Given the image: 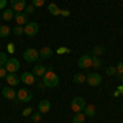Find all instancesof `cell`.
<instances>
[{"instance_id":"28","label":"cell","mask_w":123,"mask_h":123,"mask_svg":"<svg viewBox=\"0 0 123 123\" xmlns=\"http://www.w3.org/2000/svg\"><path fill=\"white\" fill-rule=\"evenodd\" d=\"M64 53H71V49L69 48H64V46H61V48H57V54H64Z\"/></svg>"},{"instance_id":"8","label":"cell","mask_w":123,"mask_h":123,"mask_svg":"<svg viewBox=\"0 0 123 123\" xmlns=\"http://www.w3.org/2000/svg\"><path fill=\"white\" fill-rule=\"evenodd\" d=\"M25 7H26V2L25 0H10V8L13 10L15 13L25 12Z\"/></svg>"},{"instance_id":"33","label":"cell","mask_w":123,"mask_h":123,"mask_svg":"<svg viewBox=\"0 0 123 123\" xmlns=\"http://www.w3.org/2000/svg\"><path fill=\"white\" fill-rule=\"evenodd\" d=\"M7 74H8V72H7V69H5V66H2V67H0V79L7 77Z\"/></svg>"},{"instance_id":"15","label":"cell","mask_w":123,"mask_h":123,"mask_svg":"<svg viewBox=\"0 0 123 123\" xmlns=\"http://www.w3.org/2000/svg\"><path fill=\"white\" fill-rule=\"evenodd\" d=\"M38 53H39V57H41V59H49V57L53 56V49H51L49 46L41 48V49H39Z\"/></svg>"},{"instance_id":"18","label":"cell","mask_w":123,"mask_h":123,"mask_svg":"<svg viewBox=\"0 0 123 123\" xmlns=\"http://www.w3.org/2000/svg\"><path fill=\"white\" fill-rule=\"evenodd\" d=\"M10 35H12V28L7 25H2L0 26V38H8Z\"/></svg>"},{"instance_id":"36","label":"cell","mask_w":123,"mask_h":123,"mask_svg":"<svg viewBox=\"0 0 123 123\" xmlns=\"http://www.w3.org/2000/svg\"><path fill=\"white\" fill-rule=\"evenodd\" d=\"M59 15H61V17H69V15H71V12H69V10H61V13H59Z\"/></svg>"},{"instance_id":"37","label":"cell","mask_w":123,"mask_h":123,"mask_svg":"<svg viewBox=\"0 0 123 123\" xmlns=\"http://www.w3.org/2000/svg\"><path fill=\"white\" fill-rule=\"evenodd\" d=\"M7 7V0H0V10H5Z\"/></svg>"},{"instance_id":"14","label":"cell","mask_w":123,"mask_h":123,"mask_svg":"<svg viewBox=\"0 0 123 123\" xmlns=\"http://www.w3.org/2000/svg\"><path fill=\"white\" fill-rule=\"evenodd\" d=\"M51 110V102L49 100H41L38 104V112L39 113H48Z\"/></svg>"},{"instance_id":"23","label":"cell","mask_w":123,"mask_h":123,"mask_svg":"<svg viewBox=\"0 0 123 123\" xmlns=\"http://www.w3.org/2000/svg\"><path fill=\"white\" fill-rule=\"evenodd\" d=\"M72 80L76 84H82V82H85V74H76V76L72 77Z\"/></svg>"},{"instance_id":"4","label":"cell","mask_w":123,"mask_h":123,"mask_svg":"<svg viewBox=\"0 0 123 123\" xmlns=\"http://www.w3.org/2000/svg\"><path fill=\"white\" fill-rule=\"evenodd\" d=\"M85 105H87V104H85L84 97H74L72 102H71V108H72L74 113H77V112H82V110H84Z\"/></svg>"},{"instance_id":"13","label":"cell","mask_w":123,"mask_h":123,"mask_svg":"<svg viewBox=\"0 0 123 123\" xmlns=\"http://www.w3.org/2000/svg\"><path fill=\"white\" fill-rule=\"evenodd\" d=\"M15 21H17V25H20V26H25V25L28 23V15H26L25 12L15 13Z\"/></svg>"},{"instance_id":"34","label":"cell","mask_w":123,"mask_h":123,"mask_svg":"<svg viewBox=\"0 0 123 123\" xmlns=\"http://www.w3.org/2000/svg\"><path fill=\"white\" fill-rule=\"evenodd\" d=\"M31 113H33V108H31V107H26V108L23 110V115H25V117H30Z\"/></svg>"},{"instance_id":"21","label":"cell","mask_w":123,"mask_h":123,"mask_svg":"<svg viewBox=\"0 0 123 123\" xmlns=\"http://www.w3.org/2000/svg\"><path fill=\"white\" fill-rule=\"evenodd\" d=\"M48 10H49V13H51V15H54V17L61 13V8L57 7L56 3H49V5H48Z\"/></svg>"},{"instance_id":"20","label":"cell","mask_w":123,"mask_h":123,"mask_svg":"<svg viewBox=\"0 0 123 123\" xmlns=\"http://www.w3.org/2000/svg\"><path fill=\"white\" fill-rule=\"evenodd\" d=\"M82 112H84L85 117H94V115H95V107H94V105H85Z\"/></svg>"},{"instance_id":"12","label":"cell","mask_w":123,"mask_h":123,"mask_svg":"<svg viewBox=\"0 0 123 123\" xmlns=\"http://www.w3.org/2000/svg\"><path fill=\"white\" fill-rule=\"evenodd\" d=\"M5 79H7V84H8L10 87H17V85L20 84V77L17 76V74H13V72H8Z\"/></svg>"},{"instance_id":"26","label":"cell","mask_w":123,"mask_h":123,"mask_svg":"<svg viewBox=\"0 0 123 123\" xmlns=\"http://www.w3.org/2000/svg\"><path fill=\"white\" fill-rule=\"evenodd\" d=\"M44 2H46V0H31V5H33L35 8H38V7H43V5H44Z\"/></svg>"},{"instance_id":"16","label":"cell","mask_w":123,"mask_h":123,"mask_svg":"<svg viewBox=\"0 0 123 123\" xmlns=\"http://www.w3.org/2000/svg\"><path fill=\"white\" fill-rule=\"evenodd\" d=\"M46 71H48V69H46L44 66H41V64H36V66L33 67V71H31V72L35 74V77H39V76L43 77L44 74H46Z\"/></svg>"},{"instance_id":"19","label":"cell","mask_w":123,"mask_h":123,"mask_svg":"<svg viewBox=\"0 0 123 123\" xmlns=\"http://www.w3.org/2000/svg\"><path fill=\"white\" fill-rule=\"evenodd\" d=\"M84 122H85L84 112H77V113H74V117H72V123H84Z\"/></svg>"},{"instance_id":"11","label":"cell","mask_w":123,"mask_h":123,"mask_svg":"<svg viewBox=\"0 0 123 123\" xmlns=\"http://www.w3.org/2000/svg\"><path fill=\"white\" fill-rule=\"evenodd\" d=\"M2 95H3L7 100H15V98H17V92H15V89L10 87V85H7V87L2 89Z\"/></svg>"},{"instance_id":"3","label":"cell","mask_w":123,"mask_h":123,"mask_svg":"<svg viewBox=\"0 0 123 123\" xmlns=\"http://www.w3.org/2000/svg\"><path fill=\"white\" fill-rule=\"evenodd\" d=\"M23 59H25L26 62H36V61L39 59L38 49H35V48H28V49H25V51H23Z\"/></svg>"},{"instance_id":"22","label":"cell","mask_w":123,"mask_h":123,"mask_svg":"<svg viewBox=\"0 0 123 123\" xmlns=\"http://www.w3.org/2000/svg\"><path fill=\"white\" fill-rule=\"evenodd\" d=\"M102 62H104V61H102L98 56H92V67L100 69V67H102Z\"/></svg>"},{"instance_id":"17","label":"cell","mask_w":123,"mask_h":123,"mask_svg":"<svg viewBox=\"0 0 123 123\" xmlns=\"http://www.w3.org/2000/svg\"><path fill=\"white\" fill-rule=\"evenodd\" d=\"M2 18L5 20V21H10V20H13V18H15V12H13L12 8L3 10V13H2Z\"/></svg>"},{"instance_id":"9","label":"cell","mask_w":123,"mask_h":123,"mask_svg":"<svg viewBox=\"0 0 123 123\" xmlns=\"http://www.w3.org/2000/svg\"><path fill=\"white\" fill-rule=\"evenodd\" d=\"M77 66L80 67V69H89V67H92V57L89 56V54L80 56L79 61H77Z\"/></svg>"},{"instance_id":"7","label":"cell","mask_w":123,"mask_h":123,"mask_svg":"<svg viewBox=\"0 0 123 123\" xmlns=\"http://www.w3.org/2000/svg\"><path fill=\"white\" fill-rule=\"evenodd\" d=\"M33 98V94L30 92L28 89H20L18 92H17V102H30Z\"/></svg>"},{"instance_id":"5","label":"cell","mask_w":123,"mask_h":123,"mask_svg":"<svg viewBox=\"0 0 123 123\" xmlns=\"http://www.w3.org/2000/svg\"><path fill=\"white\" fill-rule=\"evenodd\" d=\"M85 82H87L89 85H92V87H95V85H100V84H102V76H100L98 72L85 74Z\"/></svg>"},{"instance_id":"6","label":"cell","mask_w":123,"mask_h":123,"mask_svg":"<svg viewBox=\"0 0 123 123\" xmlns=\"http://www.w3.org/2000/svg\"><path fill=\"white\" fill-rule=\"evenodd\" d=\"M5 69H7V72H13V74H17L20 69V61L17 57H10L8 61L5 62Z\"/></svg>"},{"instance_id":"38","label":"cell","mask_w":123,"mask_h":123,"mask_svg":"<svg viewBox=\"0 0 123 123\" xmlns=\"http://www.w3.org/2000/svg\"><path fill=\"white\" fill-rule=\"evenodd\" d=\"M122 82H123V74H122Z\"/></svg>"},{"instance_id":"35","label":"cell","mask_w":123,"mask_h":123,"mask_svg":"<svg viewBox=\"0 0 123 123\" xmlns=\"http://www.w3.org/2000/svg\"><path fill=\"white\" fill-rule=\"evenodd\" d=\"M31 118H33V122H35V123H38L39 120H41V115H39V112H38V113H35Z\"/></svg>"},{"instance_id":"40","label":"cell","mask_w":123,"mask_h":123,"mask_svg":"<svg viewBox=\"0 0 123 123\" xmlns=\"http://www.w3.org/2000/svg\"><path fill=\"white\" fill-rule=\"evenodd\" d=\"M0 49H2V48H0Z\"/></svg>"},{"instance_id":"2","label":"cell","mask_w":123,"mask_h":123,"mask_svg":"<svg viewBox=\"0 0 123 123\" xmlns=\"http://www.w3.org/2000/svg\"><path fill=\"white\" fill-rule=\"evenodd\" d=\"M39 31V25L36 21H28L25 26H23V33L28 36V38H33V36H36Z\"/></svg>"},{"instance_id":"39","label":"cell","mask_w":123,"mask_h":123,"mask_svg":"<svg viewBox=\"0 0 123 123\" xmlns=\"http://www.w3.org/2000/svg\"><path fill=\"white\" fill-rule=\"evenodd\" d=\"M122 36H123V30H122Z\"/></svg>"},{"instance_id":"29","label":"cell","mask_w":123,"mask_h":123,"mask_svg":"<svg viewBox=\"0 0 123 123\" xmlns=\"http://www.w3.org/2000/svg\"><path fill=\"white\" fill-rule=\"evenodd\" d=\"M105 74H107V76H113V74H117V69H115V67H107Z\"/></svg>"},{"instance_id":"10","label":"cell","mask_w":123,"mask_h":123,"mask_svg":"<svg viewBox=\"0 0 123 123\" xmlns=\"http://www.w3.org/2000/svg\"><path fill=\"white\" fill-rule=\"evenodd\" d=\"M35 80H36V77H35L33 72H23V74L20 76V82H23L25 85H33Z\"/></svg>"},{"instance_id":"30","label":"cell","mask_w":123,"mask_h":123,"mask_svg":"<svg viewBox=\"0 0 123 123\" xmlns=\"http://www.w3.org/2000/svg\"><path fill=\"white\" fill-rule=\"evenodd\" d=\"M25 12H26V15H31V13H35V7L33 5H26L25 7Z\"/></svg>"},{"instance_id":"27","label":"cell","mask_w":123,"mask_h":123,"mask_svg":"<svg viewBox=\"0 0 123 123\" xmlns=\"http://www.w3.org/2000/svg\"><path fill=\"white\" fill-rule=\"evenodd\" d=\"M7 61H8V57H7V54L0 51V67H2V66H5V62H7Z\"/></svg>"},{"instance_id":"32","label":"cell","mask_w":123,"mask_h":123,"mask_svg":"<svg viewBox=\"0 0 123 123\" xmlns=\"http://www.w3.org/2000/svg\"><path fill=\"white\" fill-rule=\"evenodd\" d=\"M115 69H117V74L122 76V74H123V62H118V66L115 67Z\"/></svg>"},{"instance_id":"24","label":"cell","mask_w":123,"mask_h":123,"mask_svg":"<svg viewBox=\"0 0 123 123\" xmlns=\"http://www.w3.org/2000/svg\"><path fill=\"white\" fill-rule=\"evenodd\" d=\"M92 53H94V56H100V54L105 53V48L104 46H95L94 49H92Z\"/></svg>"},{"instance_id":"1","label":"cell","mask_w":123,"mask_h":123,"mask_svg":"<svg viewBox=\"0 0 123 123\" xmlns=\"http://www.w3.org/2000/svg\"><path fill=\"white\" fill-rule=\"evenodd\" d=\"M43 84H44V87H48V89H54L57 84H59V77H57V74L51 69V71H46V74L43 76Z\"/></svg>"},{"instance_id":"25","label":"cell","mask_w":123,"mask_h":123,"mask_svg":"<svg viewBox=\"0 0 123 123\" xmlns=\"http://www.w3.org/2000/svg\"><path fill=\"white\" fill-rule=\"evenodd\" d=\"M12 31H13V35H15V36H20V35H23V26L17 25V26L12 30Z\"/></svg>"},{"instance_id":"31","label":"cell","mask_w":123,"mask_h":123,"mask_svg":"<svg viewBox=\"0 0 123 123\" xmlns=\"http://www.w3.org/2000/svg\"><path fill=\"white\" fill-rule=\"evenodd\" d=\"M7 51H8L10 54H13V53H15V44H13V43H8V44H7Z\"/></svg>"}]
</instances>
